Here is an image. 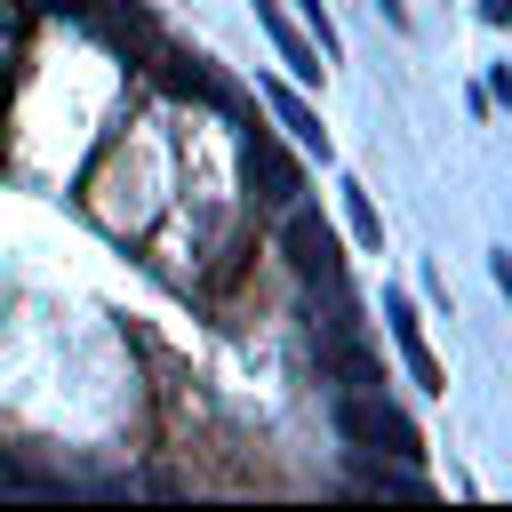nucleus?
<instances>
[{
	"instance_id": "2",
	"label": "nucleus",
	"mask_w": 512,
	"mask_h": 512,
	"mask_svg": "<svg viewBox=\"0 0 512 512\" xmlns=\"http://www.w3.org/2000/svg\"><path fill=\"white\" fill-rule=\"evenodd\" d=\"M232 120H240V176H248V192H256L264 208H288V200H304V168L280 152V136H272V128L248 112V104H240Z\"/></svg>"
},
{
	"instance_id": "13",
	"label": "nucleus",
	"mask_w": 512,
	"mask_h": 512,
	"mask_svg": "<svg viewBox=\"0 0 512 512\" xmlns=\"http://www.w3.org/2000/svg\"><path fill=\"white\" fill-rule=\"evenodd\" d=\"M32 8H48V16H72V24L88 16V0H32Z\"/></svg>"
},
{
	"instance_id": "7",
	"label": "nucleus",
	"mask_w": 512,
	"mask_h": 512,
	"mask_svg": "<svg viewBox=\"0 0 512 512\" xmlns=\"http://www.w3.org/2000/svg\"><path fill=\"white\" fill-rule=\"evenodd\" d=\"M320 360L336 368V384H344V392H384V368H376V352H368L360 336H328V344H320Z\"/></svg>"
},
{
	"instance_id": "15",
	"label": "nucleus",
	"mask_w": 512,
	"mask_h": 512,
	"mask_svg": "<svg viewBox=\"0 0 512 512\" xmlns=\"http://www.w3.org/2000/svg\"><path fill=\"white\" fill-rule=\"evenodd\" d=\"M376 8H384V24H408V8H400V0H376Z\"/></svg>"
},
{
	"instance_id": "3",
	"label": "nucleus",
	"mask_w": 512,
	"mask_h": 512,
	"mask_svg": "<svg viewBox=\"0 0 512 512\" xmlns=\"http://www.w3.org/2000/svg\"><path fill=\"white\" fill-rule=\"evenodd\" d=\"M336 432L360 440V448H384V456H400V464L424 456V432H416L384 392H344V400H336Z\"/></svg>"
},
{
	"instance_id": "5",
	"label": "nucleus",
	"mask_w": 512,
	"mask_h": 512,
	"mask_svg": "<svg viewBox=\"0 0 512 512\" xmlns=\"http://www.w3.org/2000/svg\"><path fill=\"white\" fill-rule=\"evenodd\" d=\"M80 24H88L120 64H144V56L160 48V24H152L136 0H88V16H80Z\"/></svg>"
},
{
	"instance_id": "4",
	"label": "nucleus",
	"mask_w": 512,
	"mask_h": 512,
	"mask_svg": "<svg viewBox=\"0 0 512 512\" xmlns=\"http://www.w3.org/2000/svg\"><path fill=\"white\" fill-rule=\"evenodd\" d=\"M144 64L160 72V88H168V96H192V104H208V112H224V120L248 104V96H240V88H232V80H224V72H216L200 48H176V40H160Z\"/></svg>"
},
{
	"instance_id": "12",
	"label": "nucleus",
	"mask_w": 512,
	"mask_h": 512,
	"mask_svg": "<svg viewBox=\"0 0 512 512\" xmlns=\"http://www.w3.org/2000/svg\"><path fill=\"white\" fill-rule=\"evenodd\" d=\"M344 216H352V232H360L368 248L384 240V224H376V208H368V192H360V184H344Z\"/></svg>"
},
{
	"instance_id": "14",
	"label": "nucleus",
	"mask_w": 512,
	"mask_h": 512,
	"mask_svg": "<svg viewBox=\"0 0 512 512\" xmlns=\"http://www.w3.org/2000/svg\"><path fill=\"white\" fill-rule=\"evenodd\" d=\"M480 16L488 24H512V0H480Z\"/></svg>"
},
{
	"instance_id": "8",
	"label": "nucleus",
	"mask_w": 512,
	"mask_h": 512,
	"mask_svg": "<svg viewBox=\"0 0 512 512\" xmlns=\"http://www.w3.org/2000/svg\"><path fill=\"white\" fill-rule=\"evenodd\" d=\"M352 488H368V496H408V504H432V480H424V472H408L400 456H392V464H368V456H360V464H352Z\"/></svg>"
},
{
	"instance_id": "9",
	"label": "nucleus",
	"mask_w": 512,
	"mask_h": 512,
	"mask_svg": "<svg viewBox=\"0 0 512 512\" xmlns=\"http://www.w3.org/2000/svg\"><path fill=\"white\" fill-rule=\"evenodd\" d=\"M264 104L280 112V128H288V136H296L304 152H320V160H328V128H320V112H312V104H304L296 88H280V80H272V88H264Z\"/></svg>"
},
{
	"instance_id": "11",
	"label": "nucleus",
	"mask_w": 512,
	"mask_h": 512,
	"mask_svg": "<svg viewBox=\"0 0 512 512\" xmlns=\"http://www.w3.org/2000/svg\"><path fill=\"white\" fill-rule=\"evenodd\" d=\"M0 488H16V496H64V480H56V472H24L8 448H0Z\"/></svg>"
},
{
	"instance_id": "10",
	"label": "nucleus",
	"mask_w": 512,
	"mask_h": 512,
	"mask_svg": "<svg viewBox=\"0 0 512 512\" xmlns=\"http://www.w3.org/2000/svg\"><path fill=\"white\" fill-rule=\"evenodd\" d=\"M256 24L272 32V48H280V64H288L296 80H320V56H312V48H304V32L280 16V0H256Z\"/></svg>"
},
{
	"instance_id": "6",
	"label": "nucleus",
	"mask_w": 512,
	"mask_h": 512,
	"mask_svg": "<svg viewBox=\"0 0 512 512\" xmlns=\"http://www.w3.org/2000/svg\"><path fill=\"white\" fill-rule=\"evenodd\" d=\"M384 320H392V344H400V360H408V376L424 384V392H440V360H432V344H424V328H416V304L392 288L384 296Z\"/></svg>"
},
{
	"instance_id": "1",
	"label": "nucleus",
	"mask_w": 512,
	"mask_h": 512,
	"mask_svg": "<svg viewBox=\"0 0 512 512\" xmlns=\"http://www.w3.org/2000/svg\"><path fill=\"white\" fill-rule=\"evenodd\" d=\"M280 248H288L296 280L328 296V312H336V320H328V336H360V304H352V288H344V248H336V224H328L312 200H288V208H280Z\"/></svg>"
}]
</instances>
